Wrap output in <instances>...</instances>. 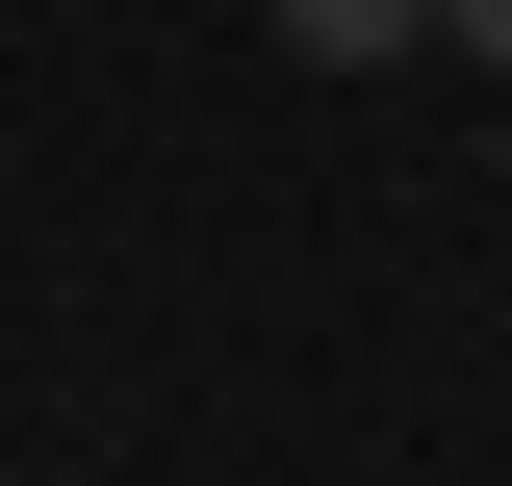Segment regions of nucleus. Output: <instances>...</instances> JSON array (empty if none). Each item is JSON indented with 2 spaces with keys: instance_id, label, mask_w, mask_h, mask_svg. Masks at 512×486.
<instances>
[{
  "instance_id": "obj_1",
  "label": "nucleus",
  "mask_w": 512,
  "mask_h": 486,
  "mask_svg": "<svg viewBox=\"0 0 512 486\" xmlns=\"http://www.w3.org/2000/svg\"><path fill=\"white\" fill-rule=\"evenodd\" d=\"M410 26H436V0H282V52H333V77H384Z\"/></svg>"
},
{
  "instance_id": "obj_2",
  "label": "nucleus",
  "mask_w": 512,
  "mask_h": 486,
  "mask_svg": "<svg viewBox=\"0 0 512 486\" xmlns=\"http://www.w3.org/2000/svg\"><path fill=\"white\" fill-rule=\"evenodd\" d=\"M436 26H461V52H487V77H512V0H436Z\"/></svg>"
}]
</instances>
